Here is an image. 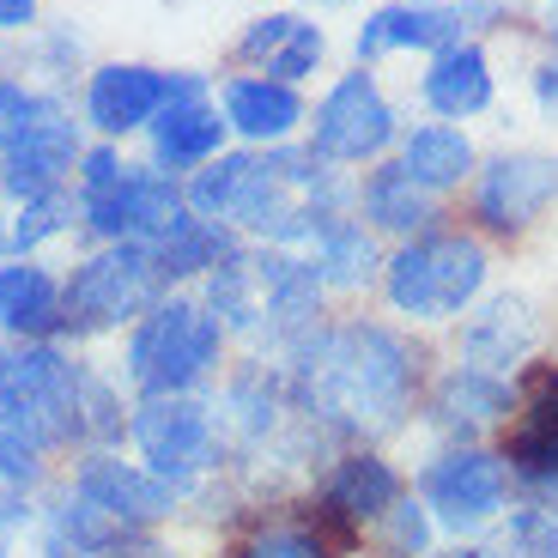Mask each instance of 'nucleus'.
<instances>
[{
  "mask_svg": "<svg viewBox=\"0 0 558 558\" xmlns=\"http://www.w3.org/2000/svg\"><path fill=\"white\" fill-rule=\"evenodd\" d=\"M383 286H389V304L401 316L449 322L486 286V250L474 238H461V231H432V238H413L383 267Z\"/></svg>",
  "mask_w": 558,
  "mask_h": 558,
  "instance_id": "7",
  "label": "nucleus"
},
{
  "mask_svg": "<svg viewBox=\"0 0 558 558\" xmlns=\"http://www.w3.org/2000/svg\"><path fill=\"white\" fill-rule=\"evenodd\" d=\"M504 461H492L486 449H449L425 468V510L444 529H486L504 510Z\"/></svg>",
  "mask_w": 558,
  "mask_h": 558,
  "instance_id": "13",
  "label": "nucleus"
},
{
  "mask_svg": "<svg viewBox=\"0 0 558 558\" xmlns=\"http://www.w3.org/2000/svg\"><path fill=\"white\" fill-rule=\"evenodd\" d=\"M401 504V474L383 456H347L328 480V510L347 522H377Z\"/></svg>",
  "mask_w": 558,
  "mask_h": 558,
  "instance_id": "24",
  "label": "nucleus"
},
{
  "mask_svg": "<svg viewBox=\"0 0 558 558\" xmlns=\"http://www.w3.org/2000/svg\"><path fill=\"white\" fill-rule=\"evenodd\" d=\"M134 444L158 480L189 486L219 461V425H213V407L195 395H153L134 413Z\"/></svg>",
  "mask_w": 558,
  "mask_h": 558,
  "instance_id": "9",
  "label": "nucleus"
},
{
  "mask_svg": "<svg viewBox=\"0 0 558 558\" xmlns=\"http://www.w3.org/2000/svg\"><path fill=\"white\" fill-rule=\"evenodd\" d=\"M219 110H225V122H231V134L250 140V146H286V140L298 134V122H304V98H298V85L267 80V73L225 80Z\"/></svg>",
  "mask_w": 558,
  "mask_h": 558,
  "instance_id": "17",
  "label": "nucleus"
},
{
  "mask_svg": "<svg viewBox=\"0 0 558 558\" xmlns=\"http://www.w3.org/2000/svg\"><path fill=\"white\" fill-rule=\"evenodd\" d=\"M85 371L49 340L0 352V432L25 437L31 449H61L80 437Z\"/></svg>",
  "mask_w": 558,
  "mask_h": 558,
  "instance_id": "5",
  "label": "nucleus"
},
{
  "mask_svg": "<svg viewBox=\"0 0 558 558\" xmlns=\"http://www.w3.org/2000/svg\"><path fill=\"white\" fill-rule=\"evenodd\" d=\"M207 310L225 322V335L238 328L250 340H304L322 310V279L304 255L286 250H231L207 274Z\"/></svg>",
  "mask_w": 558,
  "mask_h": 558,
  "instance_id": "2",
  "label": "nucleus"
},
{
  "mask_svg": "<svg viewBox=\"0 0 558 558\" xmlns=\"http://www.w3.org/2000/svg\"><path fill=\"white\" fill-rule=\"evenodd\" d=\"M73 201H80V225L98 243H153L189 207L177 177H165L153 158L146 165H128L110 140L104 146H85L80 177H73Z\"/></svg>",
  "mask_w": 558,
  "mask_h": 558,
  "instance_id": "3",
  "label": "nucleus"
},
{
  "mask_svg": "<svg viewBox=\"0 0 558 558\" xmlns=\"http://www.w3.org/2000/svg\"><path fill=\"white\" fill-rule=\"evenodd\" d=\"M322 49H328L322 25H310V19H298V13H267L238 37V61H250L255 73L286 80V85H298L304 73H316Z\"/></svg>",
  "mask_w": 558,
  "mask_h": 558,
  "instance_id": "18",
  "label": "nucleus"
},
{
  "mask_svg": "<svg viewBox=\"0 0 558 558\" xmlns=\"http://www.w3.org/2000/svg\"><path fill=\"white\" fill-rule=\"evenodd\" d=\"M437 558H486V553H437Z\"/></svg>",
  "mask_w": 558,
  "mask_h": 558,
  "instance_id": "36",
  "label": "nucleus"
},
{
  "mask_svg": "<svg viewBox=\"0 0 558 558\" xmlns=\"http://www.w3.org/2000/svg\"><path fill=\"white\" fill-rule=\"evenodd\" d=\"M425 104L437 116H480L492 104V61L474 43H449L437 49L432 73H425Z\"/></svg>",
  "mask_w": 558,
  "mask_h": 558,
  "instance_id": "22",
  "label": "nucleus"
},
{
  "mask_svg": "<svg viewBox=\"0 0 558 558\" xmlns=\"http://www.w3.org/2000/svg\"><path fill=\"white\" fill-rule=\"evenodd\" d=\"M177 85H182V73L146 68V61H104V68L85 73V122L98 128L104 140L140 134L177 98Z\"/></svg>",
  "mask_w": 558,
  "mask_h": 558,
  "instance_id": "12",
  "label": "nucleus"
},
{
  "mask_svg": "<svg viewBox=\"0 0 558 558\" xmlns=\"http://www.w3.org/2000/svg\"><path fill=\"white\" fill-rule=\"evenodd\" d=\"M558 195V158H492L486 177H480V219L492 231H529L546 213V201Z\"/></svg>",
  "mask_w": 558,
  "mask_h": 558,
  "instance_id": "16",
  "label": "nucleus"
},
{
  "mask_svg": "<svg viewBox=\"0 0 558 558\" xmlns=\"http://www.w3.org/2000/svg\"><path fill=\"white\" fill-rule=\"evenodd\" d=\"M498 19V7H437V0H407V7H383L359 25V56H389V49H449L461 43L468 25Z\"/></svg>",
  "mask_w": 558,
  "mask_h": 558,
  "instance_id": "14",
  "label": "nucleus"
},
{
  "mask_svg": "<svg viewBox=\"0 0 558 558\" xmlns=\"http://www.w3.org/2000/svg\"><path fill=\"white\" fill-rule=\"evenodd\" d=\"M73 492L92 498L122 529H146V522H165L177 510V486L170 480H158L153 468H134V461H116V456H85V468L73 474Z\"/></svg>",
  "mask_w": 558,
  "mask_h": 558,
  "instance_id": "15",
  "label": "nucleus"
},
{
  "mask_svg": "<svg viewBox=\"0 0 558 558\" xmlns=\"http://www.w3.org/2000/svg\"><path fill=\"white\" fill-rule=\"evenodd\" d=\"M158 292H165V274L146 243H104L61 279V328H73V335L122 328V322L146 316Z\"/></svg>",
  "mask_w": 558,
  "mask_h": 558,
  "instance_id": "6",
  "label": "nucleus"
},
{
  "mask_svg": "<svg viewBox=\"0 0 558 558\" xmlns=\"http://www.w3.org/2000/svg\"><path fill=\"white\" fill-rule=\"evenodd\" d=\"M37 7H43V0H0V37L31 31V25H37Z\"/></svg>",
  "mask_w": 558,
  "mask_h": 558,
  "instance_id": "34",
  "label": "nucleus"
},
{
  "mask_svg": "<svg viewBox=\"0 0 558 558\" xmlns=\"http://www.w3.org/2000/svg\"><path fill=\"white\" fill-rule=\"evenodd\" d=\"M541 98L558 110V68H546V73H541Z\"/></svg>",
  "mask_w": 558,
  "mask_h": 558,
  "instance_id": "35",
  "label": "nucleus"
},
{
  "mask_svg": "<svg viewBox=\"0 0 558 558\" xmlns=\"http://www.w3.org/2000/svg\"><path fill=\"white\" fill-rule=\"evenodd\" d=\"M486 558H558V517L517 510V517L504 522L498 546H486Z\"/></svg>",
  "mask_w": 558,
  "mask_h": 558,
  "instance_id": "29",
  "label": "nucleus"
},
{
  "mask_svg": "<svg viewBox=\"0 0 558 558\" xmlns=\"http://www.w3.org/2000/svg\"><path fill=\"white\" fill-rule=\"evenodd\" d=\"M401 170L418 182V189H456L468 170H474V146H468V134H456V128L432 122V128H413L401 146Z\"/></svg>",
  "mask_w": 558,
  "mask_h": 558,
  "instance_id": "25",
  "label": "nucleus"
},
{
  "mask_svg": "<svg viewBox=\"0 0 558 558\" xmlns=\"http://www.w3.org/2000/svg\"><path fill=\"white\" fill-rule=\"evenodd\" d=\"M225 134H231V122H225L219 98L207 92L201 73H182L177 98H170L165 110H158V122L146 128L153 165L165 170V177H195L201 165H213V158L225 153Z\"/></svg>",
  "mask_w": 558,
  "mask_h": 558,
  "instance_id": "11",
  "label": "nucleus"
},
{
  "mask_svg": "<svg viewBox=\"0 0 558 558\" xmlns=\"http://www.w3.org/2000/svg\"><path fill=\"white\" fill-rule=\"evenodd\" d=\"M49 328H61V279L37 255L0 262V335L37 340Z\"/></svg>",
  "mask_w": 558,
  "mask_h": 558,
  "instance_id": "19",
  "label": "nucleus"
},
{
  "mask_svg": "<svg viewBox=\"0 0 558 558\" xmlns=\"http://www.w3.org/2000/svg\"><path fill=\"white\" fill-rule=\"evenodd\" d=\"M0 558H7V534H0Z\"/></svg>",
  "mask_w": 558,
  "mask_h": 558,
  "instance_id": "37",
  "label": "nucleus"
},
{
  "mask_svg": "<svg viewBox=\"0 0 558 558\" xmlns=\"http://www.w3.org/2000/svg\"><path fill=\"white\" fill-rule=\"evenodd\" d=\"M153 262H158V274H165V286L170 279H195V274H213V267L225 262V255L238 250L231 243V225H219V219H201L195 207H182L177 219L158 231L153 243Z\"/></svg>",
  "mask_w": 558,
  "mask_h": 558,
  "instance_id": "21",
  "label": "nucleus"
},
{
  "mask_svg": "<svg viewBox=\"0 0 558 558\" xmlns=\"http://www.w3.org/2000/svg\"><path fill=\"white\" fill-rule=\"evenodd\" d=\"M292 395L328 432H389L413 401V352L377 322L310 328L292 347Z\"/></svg>",
  "mask_w": 558,
  "mask_h": 558,
  "instance_id": "1",
  "label": "nucleus"
},
{
  "mask_svg": "<svg viewBox=\"0 0 558 558\" xmlns=\"http://www.w3.org/2000/svg\"><path fill=\"white\" fill-rule=\"evenodd\" d=\"M43 104H49V92H37L31 80H19V73H0V128L25 122V116H37Z\"/></svg>",
  "mask_w": 558,
  "mask_h": 558,
  "instance_id": "32",
  "label": "nucleus"
},
{
  "mask_svg": "<svg viewBox=\"0 0 558 558\" xmlns=\"http://www.w3.org/2000/svg\"><path fill=\"white\" fill-rule=\"evenodd\" d=\"M510 456H517V468H522L529 480L558 486V371H553V377H541L529 413H522L517 444H510Z\"/></svg>",
  "mask_w": 558,
  "mask_h": 558,
  "instance_id": "26",
  "label": "nucleus"
},
{
  "mask_svg": "<svg viewBox=\"0 0 558 558\" xmlns=\"http://www.w3.org/2000/svg\"><path fill=\"white\" fill-rule=\"evenodd\" d=\"M364 219L383 225V231H418L432 219V189H418L401 165H389L364 182Z\"/></svg>",
  "mask_w": 558,
  "mask_h": 558,
  "instance_id": "28",
  "label": "nucleus"
},
{
  "mask_svg": "<svg viewBox=\"0 0 558 558\" xmlns=\"http://www.w3.org/2000/svg\"><path fill=\"white\" fill-rule=\"evenodd\" d=\"M316 7H335V0H316Z\"/></svg>",
  "mask_w": 558,
  "mask_h": 558,
  "instance_id": "38",
  "label": "nucleus"
},
{
  "mask_svg": "<svg viewBox=\"0 0 558 558\" xmlns=\"http://www.w3.org/2000/svg\"><path fill=\"white\" fill-rule=\"evenodd\" d=\"M310 267H316L322 286H364V279L377 274V243L364 238V225L335 219L310 243Z\"/></svg>",
  "mask_w": 558,
  "mask_h": 558,
  "instance_id": "27",
  "label": "nucleus"
},
{
  "mask_svg": "<svg viewBox=\"0 0 558 558\" xmlns=\"http://www.w3.org/2000/svg\"><path fill=\"white\" fill-rule=\"evenodd\" d=\"M395 140V110L377 92L371 73H347V80L316 104V122H310V153L328 158V165H364L377 158Z\"/></svg>",
  "mask_w": 558,
  "mask_h": 558,
  "instance_id": "10",
  "label": "nucleus"
},
{
  "mask_svg": "<svg viewBox=\"0 0 558 558\" xmlns=\"http://www.w3.org/2000/svg\"><path fill=\"white\" fill-rule=\"evenodd\" d=\"M389 517H395V553H401V558L425 553V541H432V522L418 517V504H395Z\"/></svg>",
  "mask_w": 558,
  "mask_h": 558,
  "instance_id": "33",
  "label": "nucleus"
},
{
  "mask_svg": "<svg viewBox=\"0 0 558 558\" xmlns=\"http://www.w3.org/2000/svg\"><path fill=\"white\" fill-rule=\"evenodd\" d=\"M553 37H558V19H553Z\"/></svg>",
  "mask_w": 558,
  "mask_h": 558,
  "instance_id": "39",
  "label": "nucleus"
},
{
  "mask_svg": "<svg viewBox=\"0 0 558 558\" xmlns=\"http://www.w3.org/2000/svg\"><path fill=\"white\" fill-rule=\"evenodd\" d=\"M225 322L207 310V298H158L128 335V377L134 389L153 395H189L219 371Z\"/></svg>",
  "mask_w": 558,
  "mask_h": 558,
  "instance_id": "4",
  "label": "nucleus"
},
{
  "mask_svg": "<svg viewBox=\"0 0 558 558\" xmlns=\"http://www.w3.org/2000/svg\"><path fill=\"white\" fill-rule=\"evenodd\" d=\"M504 413H510V383L492 377V371H474V364L449 371L437 401H432V418L444 432H461V437L480 432V425H498Z\"/></svg>",
  "mask_w": 558,
  "mask_h": 558,
  "instance_id": "23",
  "label": "nucleus"
},
{
  "mask_svg": "<svg viewBox=\"0 0 558 558\" xmlns=\"http://www.w3.org/2000/svg\"><path fill=\"white\" fill-rule=\"evenodd\" d=\"M31 486H37V449L25 437L0 432V504H19Z\"/></svg>",
  "mask_w": 558,
  "mask_h": 558,
  "instance_id": "31",
  "label": "nucleus"
},
{
  "mask_svg": "<svg viewBox=\"0 0 558 558\" xmlns=\"http://www.w3.org/2000/svg\"><path fill=\"white\" fill-rule=\"evenodd\" d=\"M534 352V316L522 298H492L480 316H468L461 328V359L474 364V371H492L504 377L510 364H522Z\"/></svg>",
  "mask_w": 558,
  "mask_h": 558,
  "instance_id": "20",
  "label": "nucleus"
},
{
  "mask_svg": "<svg viewBox=\"0 0 558 558\" xmlns=\"http://www.w3.org/2000/svg\"><path fill=\"white\" fill-rule=\"evenodd\" d=\"M85 140L80 122L61 110V98H49L37 116L0 128V195L13 201H43V195H68V182L80 177Z\"/></svg>",
  "mask_w": 558,
  "mask_h": 558,
  "instance_id": "8",
  "label": "nucleus"
},
{
  "mask_svg": "<svg viewBox=\"0 0 558 558\" xmlns=\"http://www.w3.org/2000/svg\"><path fill=\"white\" fill-rule=\"evenodd\" d=\"M231 558H328V541L310 529H262L238 546Z\"/></svg>",
  "mask_w": 558,
  "mask_h": 558,
  "instance_id": "30",
  "label": "nucleus"
}]
</instances>
